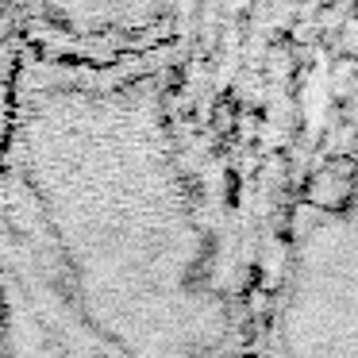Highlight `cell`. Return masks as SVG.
Wrapping results in <instances>:
<instances>
[{"instance_id": "obj_5", "label": "cell", "mask_w": 358, "mask_h": 358, "mask_svg": "<svg viewBox=\"0 0 358 358\" xmlns=\"http://www.w3.org/2000/svg\"><path fill=\"white\" fill-rule=\"evenodd\" d=\"M20 62H24V0H0V147L8 135Z\"/></svg>"}, {"instance_id": "obj_2", "label": "cell", "mask_w": 358, "mask_h": 358, "mask_svg": "<svg viewBox=\"0 0 358 358\" xmlns=\"http://www.w3.org/2000/svg\"><path fill=\"white\" fill-rule=\"evenodd\" d=\"M162 93L220 281L258 343L296 216L358 178V0H181Z\"/></svg>"}, {"instance_id": "obj_6", "label": "cell", "mask_w": 358, "mask_h": 358, "mask_svg": "<svg viewBox=\"0 0 358 358\" xmlns=\"http://www.w3.org/2000/svg\"><path fill=\"white\" fill-rule=\"evenodd\" d=\"M0 358H4V312H0Z\"/></svg>"}, {"instance_id": "obj_3", "label": "cell", "mask_w": 358, "mask_h": 358, "mask_svg": "<svg viewBox=\"0 0 358 358\" xmlns=\"http://www.w3.org/2000/svg\"><path fill=\"white\" fill-rule=\"evenodd\" d=\"M258 358H358V178L296 216Z\"/></svg>"}, {"instance_id": "obj_4", "label": "cell", "mask_w": 358, "mask_h": 358, "mask_svg": "<svg viewBox=\"0 0 358 358\" xmlns=\"http://www.w3.org/2000/svg\"><path fill=\"white\" fill-rule=\"evenodd\" d=\"M181 0H24V58L112 70L155 58L178 31Z\"/></svg>"}, {"instance_id": "obj_1", "label": "cell", "mask_w": 358, "mask_h": 358, "mask_svg": "<svg viewBox=\"0 0 358 358\" xmlns=\"http://www.w3.org/2000/svg\"><path fill=\"white\" fill-rule=\"evenodd\" d=\"M4 358H258L166 120L162 55L24 58L0 147Z\"/></svg>"}]
</instances>
